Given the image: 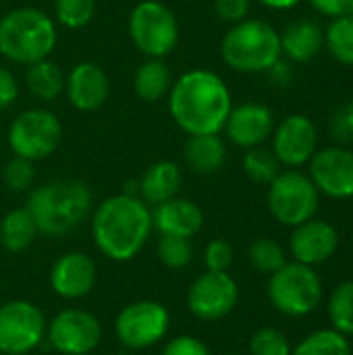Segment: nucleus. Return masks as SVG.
<instances>
[{
  "instance_id": "nucleus-1",
  "label": "nucleus",
  "mask_w": 353,
  "mask_h": 355,
  "mask_svg": "<svg viewBox=\"0 0 353 355\" xmlns=\"http://www.w3.org/2000/svg\"><path fill=\"white\" fill-rule=\"evenodd\" d=\"M233 108L227 83L208 69L183 73L169 92V112L187 135H214L225 129Z\"/></svg>"
},
{
  "instance_id": "nucleus-2",
  "label": "nucleus",
  "mask_w": 353,
  "mask_h": 355,
  "mask_svg": "<svg viewBox=\"0 0 353 355\" xmlns=\"http://www.w3.org/2000/svg\"><path fill=\"white\" fill-rule=\"evenodd\" d=\"M152 210L137 196H110L92 212V239L112 262L133 260L152 235Z\"/></svg>"
},
{
  "instance_id": "nucleus-3",
  "label": "nucleus",
  "mask_w": 353,
  "mask_h": 355,
  "mask_svg": "<svg viewBox=\"0 0 353 355\" xmlns=\"http://www.w3.org/2000/svg\"><path fill=\"white\" fill-rule=\"evenodd\" d=\"M92 189L81 181H50L29 189L25 208L35 220L37 233L64 237L77 231L92 214Z\"/></svg>"
},
{
  "instance_id": "nucleus-4",
  "label": "nucleus",
  "mask_w": 353,
  "mask_h": 355,
  "mask_svg": "<svg viewBox=\"0 0 353 355\" xmlns=\"http://www.w3.org/2000/svg\"><path fill=\"white\" fill-rule=\"evenodd\" d=\"M58 33L54 19L33 6H21L0 19V54L15 64L29 67L48 58Z\"/></svg>"
},
{
  "instance_id": "nucleus-5",
  "label": "nucleus",
  "mask_w": 353,
  "mask_h": 355,
  "mask_svg": "<svg viewBox=\"0 0 353 355\" xmlns=\"http://www.w3.org/2000/svg\"><path fill=\"white\" fill-rule=\"evenodd\" d=\"M221 56L237 73H266L283 56L279 31L262 19H243L223 35Z\"/></svg>"
},
{
  "instance_id": "nucleus-6",
  "label": "nucleus",
  "mask_w": 353,
  "mask_h": 355,
  "mask_svg": "<svg viewBox=\"0 0 353 355\" xmlns=\"http://www.w3.org/2000/svg\"><path fill=\"white\" fill-rule=\"evenodd\" d=\"M129 37L148 58H164L179 44V23L175 12L160 0H141L129 15Z\"/></svg>"
},
{
  "instance_id": "nucleus-7",
  "label": "nucleus",
  "mask_w": 353,
  "mask_h": 355,
  "mask_svg": "<svg viewBox=\"0 0 353 355\" xmlns=\"http://www.w3.org/2000/svg\"><path fill=\"white\" fill-rule=\"evenodd\" d=\"M268 300L285 316H306L322 302V283L312 266L287 262L270 275Z\"/></svg>"
},
{
  "instance_id": "nucleus-8",
  "label": "nucleus",
  "mask_w": 353,
  "mask_h": 355,
  "mask_svg": "<svg viewBox=\"0 0 353 355\" xmlns=\"http://www.w3.org/2000/svg\"><path fill=\"white\" fill-rule=\"evenodd\" d=\"M62 125L48 108L23 110L8 127V146L15 156L37 162L48 158L60 144Z\"/></svg>"
},
{
  "instance_id": "nucleus-9",
  "label": "nucleus",
  "mask_w": 353,
  "mask_h": 355,
  "mask_svg": "<svg viewBox=\"0 0 353 355\" xmlns=\"http://www.w3.org/2000/svg\"><path fill=\"white\" fill-rule=\"evenodd\" d=\"M318 189L310 177L298 171H285L268 185V210L281 225L298 227L310 220L318 210Z\"/></svg>"
},
{
  "instance_id": "nucleus-10",
  "label": "nucleus",
  "mask_w": 353,
  "mask_h": 355,
  "mask_svg": "<svg viewBox=\"0 0 353 355\" xmlns=\"http://www.w3.org/2000/svg\"><path fill=\"white\" fill-rule=\"evenodd\" d=\"M46 318L27 300H12L0 306V352L4 355L31 354L46 337Z\"/></svg>"
},
{
  "instance_id": "nucleus-11",
  "label": "nucleus",
  "mask_w": 353,
  "mask_h": 355,
  "mask_svg": "<svg viewBox=\"0 0 353 355\" xmlns=\"http://www.w3.org/2000/svg\"><path fill=\"white\" fill-rule=\"evenodd\" d=\"M171 329V314L160 302L141 300L125 306L114 322L119 341L129 349H148L160 343Z\"/></svg>"
},
{
  "instance_id": "nucleus-12",
  "label": "nucleus",
  "mask_w": 353,
  "mask_h": 355,
  "mask_svg": "<svg viewBox=\"0 0 353 355\" xmlns=\"http://www.w3.org/2000/svg\"><path fill=\"white\" fill-rule=\"evenodd\" d=\"M46 337L60 355H87L102 341V324L92 312L69 308L52 318Z\"/></svg>"
},
{
  "instance_id": "nucleus-13",
  "label": "nucleus",
  "mask_w": 353,
  "mask_h": 355,
  "mask_svg": "<svg viewBox=\"0 0 353 355\" xmlns=\"http://www.w3.org/2000/svg\"><path fill=\"white\" fill-rule=\"evenodd\" d=\"M237 302L239 287L229 272L206 270L187 289V308L198 320H221L235 310Z\"/></svg>"
},
{
  "instance_id": "nucleus-14",
  "label": "nucleus",
  "mask_w": 353,
  "mask_h": 355,
  "mask_svg": "<svg viewBox=\"0 0 353 355\" xmlns=\"http://www.w3.org/2000/svg\"><path fill=\"white\" fill-rule=\"evenodd\" d=\"M310 179L318 193L333 200L353 198V150L341 146L316 150L310 158Z\"/></svg>"
},
{
  "instance_id": "nucleus-15",
  "label": "nucleus",
  "mask_w": 353,
  "mask_h": 355,
  "mask_svg": "<svg viewBox=\"0 0 353 355\" xmlns=\"http://www.w3.org/2000/svg\"><path fill=\"white\" fill-rule=\"evenodd\" d=\"M318 146L314 123L304 114L285 116L273 131V152L285 166L298 168L310 162Z\"/></svg>"
},
{
  "instance_id": "nucleus-16",
  "label": "nucleus",
  "mask_w": 353,
  "mask_h": 355,
  "mask_svg": "<svg viewBox=\"0 0 353 355\" xmlns=\"http://www.w3.org/2000/svg\"><path fill=\"white\" fill-rule=\"evenodd\" d=\"M96 264L83 252H67L50 268V287L62 300H81L96 285Z\"/></svg>"
},
{
  "instance_id": "nucleus-17",
  "label": "nucleus",
  "mask_w": 353,
  "mask_h": 355,
  "mask_svg": "<svg viewBox=\"0 0 353 355\" xmlns=\"http://www.w3.org/2000/svg\"><path fill=\"white\" fill-rule=\"evenodd\" d=\"M110 83L106 71L92 60L75 64L64 77V94L79 112H94L108 100Z\"/></svg>"
},
{
  "instance_id": "nucleus-18",
  "label": "nucleus",
  "mask_w": 353,
  "mask_h": 355,
  "mask_svg": "<svg viewBox=\"0 0 353 355\" xmlns=\"http://www.w3.org/2000/svg\"><path fill=\"white\" fill-rule=\"evenodd\" d=\"M225 131L227 137L243 150L262 146L275 131L273 110L258 102L239 104L231 108L229 119L225 123Z\"/></svg>"
},
{
  "instance_id": "nucleus-19",
  "label": "nucleus",
  "mask_w": 353,
  "mask_h": 355,
  "mask_svg": "<svg viewBox=\"0 0 353 355\" xmlns=\"http://www.w3.org/2000/svg\"><path fill=\"white\" fill-rule=\"evenodd\" d=\"M339 248V233L333 225L325 220H306L293 227L289 250L295 262L306 266H316L329 260Z\"/></svg>"
},
{
  "instance_id": "nucleus-20",
  "label": "nucleus",
  "mask_w": 353,
  "mask_h": 355,
  "mask_svg": "<svg viewBox=\"0 0 353 355\" xmlns=\"http://www.w3.org/2000/svg\"><path fill=\"white\" fill-rule=\"evenodd\" d=\"M152 227L160 235L171 237H196L204 227L202 208L185 198H171L152 210Z\"/></svg>"
},
{
  "instance_id": "nucleus-21",
  "label": "nucleus",
  "mask_w": 353,
  "mask_h": 355,
  "mask_svg": "<svg viewBox=\"0 0 353 355\" xmlns=\"http://www.w3.org/2000/svg\"><path fill=\"white\" fill-rule=\"evenodd\" d=\"M281 37V52L293 62H308L325 48V29L312 19H298L289 23Z\"/></svg>"
},
{
  "instance_id": "nucleus-22",
  "label": "nucleus",
  "mask_w": 353,
  "mask_h": 355,
  "mask_svg": "<svg viewBox=\"0 0 353 355\" xmlns=\"http://www.w3.org/2000/svg\"><path fill=\"white\" fill-rule=\"evenodd\" d=\"M137 183H139V198L148 206H158L171 198H177L183 183V171L177 162L158 160L146 168V173Z\"/></svg>"
},
{
  "instance_id": "nucleus-23",
  "label": "nucleus",
  "mask_w": 353,
  "mask_h": 355,
  "mask_svg": "<svg viewBox=\"0 0 353 355\" xmlns=\"http://www.w3.org/2000/svg\"><path fill=\"white\" fill-rule=\"evenodd\" d=\"M183 160L189 171L198 175H212L225 166L227 148L225 141L214 135H187L183 144Z\"/></svg>"
},
{
  "instance_id": "nucleus-24",
  "label": "nucleus",
  "mask_w": 353,
  "mask_h": 355,
  "mask_svg": "<svg viewBox=\"0 0 353 355\" xmlns=\"http://www.w3.org/2000/svg\"><path fill=\"white\" fill-rule=\"evenodd\" d=\"M173 87V73L162 58L144 60L133 75V92L144 102H158L169 96Z\"/></svg>"
},
{
  "instance_id": "nucleus-25",
  "label": "nucleus",
  "mask_w": 353,
  "mask_h": 355,
  "mask_svg": "<svg viewBox=\"0 0 353 355\" xmlns=\"http://www.w3.org/2000/svg\"><path fill=\"white\" fill-rule=\"evenodd\" d=\"M35 235H37L35 220L25 206L6 212L4 218L0 220V243L4 250L12 254L27 250L35 241Z\"/></svg>"
},
{
  "instance_id": "nucleus-26",
  "label": "nucleus",
  "mask_w": 353,
  "mask_h": 355,
  "mask_svg": "<svg viewBox=\"0 0 353 355\" xmlns=\"http://www.w3.org/2000/svg\"><path fill=\"white\" fill-rule=\"evenodd\" d=\"M25 85L33 98L42 102H52L64 92V75L56 62L44 58L27 67Z\"/></svg>"
},
{
  "instance_id": "nucleus-27",
  "label": "nucleus",
  "mask_w": 353,
  "mask_h": 355,
  "mask_svg": "<svg viewBox=\"0 0 353 355\" xmlns=\"http://www.w3.org/2000/svg\"><path fill=\"white\" fill-rule=\"evenodd\" d=\"M325 46L341 64L353 67V15L333 19L325 31Z\"/></svg>"
},
{
  "instance_id": "nucleus-28",
  "label": "nucleus",
  "mask_w": 353,
  "mask_h": 355,
  "mask_svg": "<svg viewBox=\"0 0 353 355\" xmlns=\"http://www.w3.org/2000/svg\"><path fill=\"white\" fill-rule=\"evenodd\" d=\"M243 171L250 181H254L258 185H270L275 181V177L281 173V162L277 160L273 150H268L264 146H256L246 152Z\"/></svg>"
},
{
  "instance_id": "nucleus-29",
  "label": "nucleus",
  "mask_w": 353,
  "mask_h": 355,
  "mask_svg": "<svg viewBox=\"0 0 353 355\" xmlns=\"http://www.w3.org/2000/svg\"><path fill=\"white\" fill-rule=\"evenodd\" d=\"M291 355H352L347 339L333 331H316L300 341Z\"/></svg>"
},
{
  "instance_id": "nucleus-30",
  "label": "nucleus",
  "mask_w": 353,
  "mask_h": 355,
  "mask_svg": "<svg viewBox=\"0 0 353 355\" xmlns=\"http://www.w3.org/2000/svg\"><path fill=\"white\" fill-rule=\"evenodd\" d=\"M329 316L333 329L343 337L353 335V281L337 285L329 300Z\"/></svg>"
},
{
  "instance_id": "nucleus-31",
  "label": "nucleus",
  "mask_w": 353,
  "mask_h": 355,
  "mask_svg": "<svg viewBox=\"0 0 353 355\" xmlns=\"http://www.w3.org/2000/svg\"><path fill=\"white\" fill-rule=\"evenodd\" d=\"M250 262L252 266L258 270V272H264V275H273L277 272L279 268H283L287 264V258H285V250L281 248V243H277L275 239L270 237H260L256 239L252 245H250Z\"/></svg>"
},
{
  "instance_id": "nucleus-32",
  "label": "nucleus",
  "mask_w": 353,
  "mask_h": 355,
  "mask_svg": "<svg viewBox=\"0 0 353 355\" xmlns=\"http://www.w3.org/2000/svg\"><path fill=\"white\" fill-rule=\"evenodd\" d=\"M96 12V0H54V19L67 29L85 27Z\"/></svg>"
},
{
  "instance_id": "nucleus-33",
  "label": "nucleus",
  "mask_w": 353,
  "mask_h": 355,
  "mask_svg": "<svg viewBox=\"0 0 353 355\" xmlns=\"http://www.w3.org/2000/svg\"><path fill=\"white\" fill-rule=\"evenodd\" d=\"M193 258V245L191 239L185 237H171V235H160L158 241V260L173 270L185 268Z\"/></svg>"
},
{
  "instance_id": "nucleus-34",
  "label": "nucleus",
  "mask_w": 353,
  "mask_h": 355,
  "mask_svg": "<svg viewBox=\"0 0 353 355\" xmlns=\"http://www.w3.org/2000/svg\"><path fill=\"white\" fill-rule=\"evenodd\" d=\"M289 339L277 329H260L250 339V355H291Z\"/></svg>"
},
{
  "instance_id": "nucleus-35",
  "label": "nucleus",
  "mask_w": 353,
  "mask_h": 355,
  "mask_svg": "<svg viewBox=\"0 0 353 355\" xmlns=\"http://www.w3.org/2000/svg\"><path fill=\"white\" fill-rule=\"evenodd\" d=\"M4 183L10 191L15 193H23V191H29L33 189V183H35V166L31 160H25V158H19V156H12L6 166H4Z\"/></svg>"
},
{
  "instance_id": "nucleus-36",
  "label": "nucleus",
  "mask_w": 353,
  "mask_h": 355,
  "mask_svg": "<svg viewBox=\"0 0 353 355\" xmlns=\"http://www.w3.org/2000/svg\"><path fill=\"white\" fill-rule=\"evenodd\" d=\"M204 264L206 270L212 272H227L233 264V248L225 239H212L204 250Z\"/></svg>"
},
{
  "instance_id": "nucleus-37",
  "label": "nucleus",
  "mask_w": 353,
  "mask_h": 355,
  "mask_svg": "<svg viewBox=\"0 0 353 355\" xmlns=\"http://www.w3.org/2000/svg\"><path fill=\"white\" fill-rule=\"evenodd\" d=\"M162 355H210L208 345L191 335H179L162 347Z\"/></svg>"
},
{
  "instance_id": "nucleus-38",
  "label": "nucleus",
  "mask_w": 353,
  "mask_h": 355,
  "mask_svg": "<svg viewBox=\"0 0 353 355\" xmlns=\"http://www.w3.org/2000/svg\"><path fill=\"white\" fill-rule=\"evenodd\" d=\"M250 8H252V0H214L216 17L231 25L248 19Z\"/></svg>"
},
{
  "instance_id": "nucleus-39",
  "label": "nucleus",
  "mask_w": 353,
  "mask_h": 355,
  "mask_svg": "<svg viewBox=\"0 0 353 355\" xmlns=\"http://www.w3.org/2000/svg\"><path fill=\"white\" fill-rule=\"evenodd\" d=\"M333 135L339 141H353V100L343 104L333 116Z\"/></svg>"
},
{
  "instance_id": "nucleus-40",
  "label": "nucleus",
  "mask_w": 353,
  "mask_h": 355,
  "mask_svg": "<svg viewBox=\"0 0 353 355\" xmlns=\"http://www.w3.org/2000/svg\"><path fill=\"white\" fill-rule=\"evenodd\" d=\"M19 98V81L17 77L0 64V110L12 106Z\"/></svg>"
},
{
  "instance_id": "nucleus-41",
  "label": "nucleus",
  "mask_w": 353,
  "mask_h": 355,
  "mask_svg": "<svg viewBox=\"0 0 353 355\" xmlns=\"http://www.w3.org/2000/svg\"><path fill=\"white\" fill-rule=\"evenodd\" d=\"M310 4L325 17L339 19L353 15V0H310Z\"/></svg>"
},
{
  "instance_id": "nucleus-42",
  "label": "nucleus",
  "mask_w": 353,
  "mask_h": 355,
  "mask_svg": "<svg viewBox=\"0 0 353 355\" xmlns=\"http://www.w3.org/2000/svg\"><path fill=\"white\" fill-rule=\"evenodd\" d=\"M266 75H268V79L273 81V85H279V87H285V85L291 81V77H293L291 67H289V62H285V60H277V62L266 71Z\"/></svg>"
},
{
  "instance_id": "nucleus-43",
  "label": "nucleus",
  "mask_w": 353,
  "mask_h": 355,
  "mask_svg": "<svg viewBox=\"0 0 353 355\" xmlns=\"http://www.w3.org/2000/svg\"><path fill=\"white\" fill-rule=\"evenodd\" d=\"M262 6H268L273 10H289L293 6H298L302 0H258Z\"/></svg>"
},
{
  "instance_id": "nucleus-44",
  "label": "nucleus",
  "mask_w": 353,
  "mask_h": 355,
  "mask_svg": "<svg viewBox=\"0 0 353 355\" xmlns=\"http://www.w3.org/2000/svg\"><path fill=\"white\" fill-rule=\"evenodd\" d=\"M23 355H31V354H23Z\"/></svg>"
},
{
  "instance_id": "nucleus-45",
  "label": "nucleus",
  "mask_w": 353,
  "mask_h": 355,
  "mask_svg": "<svg viewBox=\"0 0 353 355\" xmlns=\"http://www.w3.org/2000/svg\"><path fill=\"white\" fill-rule=\"evenodd\" d=\"M0 355H4V354H2V352H0Z\"/></svg>"
}]
</instances>
